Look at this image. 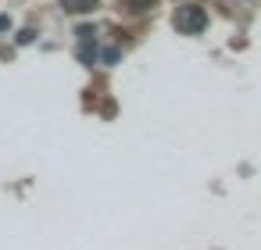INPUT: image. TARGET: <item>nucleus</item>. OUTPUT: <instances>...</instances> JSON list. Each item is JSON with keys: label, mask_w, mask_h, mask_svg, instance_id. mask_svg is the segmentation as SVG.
<instances>
[{"label": "nucleus", "mask_w": 261, "mask_h": 250, "mask_svg": "<svg viewBox=\"0 0 261 250\" xmlns=\"http://www.w3.org/2000/svg\"><path fill=\"white\" fill-rule=\"evenodd\" d=\"M175 29L179 33H186V36H197V33H204L207 29V11L200 8V4H182L179 11H175Z\"/></svg>", "instance_id": "obj_1"}, {"label": "nucleus", "mask_w": 261, "mask_h": 250, "mask_svg": "<svg viewBox=\"0 0 261 250\" xmlns=\"http://www.w3.org/2000/svg\"><path fill=\"white\" fill-rule=\"evenodd\" d=\"M61 8H65L68 15H90V11L100 8V0H61Z\"/></svg>", "instance_id": "obj_2"}, {"label": "nucleus", "mask_w": 261, "mask_h": 250, "mask_svg": "<svg viewBox=\"0 0 261 250\" xmlns=\"http://www.w3.org/2000/svg\"><path fill=\"white\" fill-rule=\"evenodd\" d=\"M129 8H133V11H150L154 0H129Z\"/></svg>", "instance_id": "obj_3"}, {"label": "nucleus", "mask_w": 261, "mask_h": 250, "mask_svg": "<svg viewBox=\"0 0 261 250\" xmlns=\"http://www.w3.org/2000/svg\"><path fill=\"white\" fill-rule=\"evenodd\" d=\"M33 36H36L33 29H22V33H18V43H33Z\"/></svg>", "instance_id": "obj_4"}]
</instances>
